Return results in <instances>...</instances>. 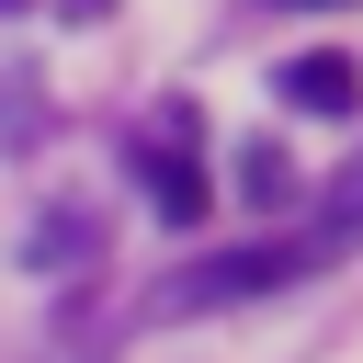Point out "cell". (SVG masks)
<instances>
[{"label":"cell","mask_w":363,"mask_h":363,"mask_svg":"<svg viewBox=\"0 0 363 363\" xmlns=\"http://www.w3.org/2000/svg\"><path fill=\"white\" fill-rule=\"evenodd\" d=\"M318 261H329V238H261V250H227V261L182 272V284L159 295V318H216V306H250V295H284V284H306Z\"/></svg>","instance_id":"obj_1"},{"label":"cell","mask_w":363,"mask_h":363,"mask_svg":"<svg viewBox=\"0 0 363 363\" xmlns=\"http://www.w3.org/2000/svg\"><path fill=\"white\" fill-rule=\"evenodd\" d=\"M284 102H295V113H352V102H363V68H352L340 45H306V57L284 68Z\"/></svg>","instance_id":"obj_3"},{"label":"cell","mask_w":363,"mask_h":363,"mask_svg":"<svg viewBox=\"0 0 363 363\" xmlns=\"http://www.w3.org/2000/svg\"><path fill=\"white\" fill-rule=\"evenodd\" d=\"M0 11H23V0H0Z\"/></svg>","instance_id":"obj_9"},{"label":"cell","mask_w":363,"mask_h":363,"mask_svg":"<svg viewBox=\"0 0 363 363\" xmlns=\"http://www.w3.org/2000/svg\"><path fill=\"white\" fill-rule=\"evenodd\" d=\"M68 11H79V23H91V11H113V0H68Z\"/></svg>","instance_id":"obj_7"},{"label":"cell","mask_w":363,"mask_h":363,"mask_svg":"<svg viewBox=\"0 0 363 363\" xmlns=\"http://www.w3.org/2000/svg\"><path fill=\"white\" fill-rule=\"evenodd\" d=\"M318 238L340 250V238H363V147H352V170L329 182V216H318Z\"/></svg>","instance_id":"obj_5"},{"label":"cell","mask_w":363,"mask_h":363,"mask_svg":"<svg viewBox=\"0 0 363 363\" xmlns=\"http://www.w3.org/2000/svg\"><path fill=\"white\" fill-rule=\"evenodd\" d=\"M23 261H34V272H79V261H102V227H91V216H45Z\"/></svg>","instance_id":"obj_4"},{"label":"cell","mask_w":363,"mask_h":363,"mask_svg":"<svg viewBox=\"0 0 363 363\" xmlns=\"http://www.w3.org/2000/svg\"><path fill=\"white\" fill-rule=\"evenodd\" d=\"M295 11H340V0H295Z\"/></svg>","instance_id":"obj_8"},{"label":"cell","mask_w":363,"mask_h":363,"mask_svg":"<svg viewBox=\"0 0 363 363\" xmlns=\"http://www.w3.org/2000/svg\"><path fill=\"white\" fill-rule=\"evenodd\" d=\"M238 182H250V204H284V193H295V170H284V147H272V136L238 159Z\"/></svg>","instance_id":"obj_6"},{"label":"cell","mask_w":363,"mask_h":363,"mask_svg":"<svg viewBox=\"0 0 363 363\" xmlns=\"http://www.w3.org/2000/svg\"><path fill=\"white\" fill-rule=\"evenodd\" d=\"M193 136H204V113L182 102V113H159V136L136 147V182H147V204L170 216V227H193L216 193H204V170H193Z\"/></svg>","instance_id":"obj_2"}]
</instances>
